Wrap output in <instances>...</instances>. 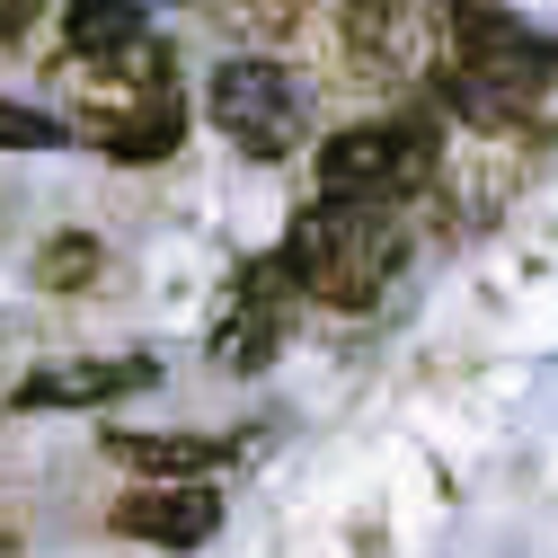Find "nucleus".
Wrapping results in <instances>:
<instances>
[{"mask_svg": "<svg viewBox=\"0 0 558 558\" xmlns=\"http://www.w3.org/2000/svg\"><path fill=\"white\" fill-rule=\"evenodd\" d=\"M62 89H72L89 143L124 169H143V160H169L186 143V98H178V62L160 36H133L116 53H72L62 62Z\"/></svg>", "mask_w": 558, "mask_h": 558, "instance_id": "1", "label": "nucleus"}, {"mask_svg": "<svg viewBox=\"0 0 558 558\" xmlns=\"http://www.w3.org/2000/svg\"><path fill=\"white\" fill-rule=\"evenodd\" d=\"M275 257H284L293 293H311L328 311H373L408 240H399V214H381V204H302Z\"/></svg>", "mask_w": 558, "mask_h": 558, "instance_id": "2", "label": "nucleus"}, {"mask_svg": "<svg viewBox=\"0 0 558 558\" xmlns=\"http://www.w3.org/2000/svg\"><path fill=\"white\" fill-rule=\"evenodd\" d=\"M444 169V133L435 116H381V124H345L319 143V204H381L399 214L408 195H426Z\"/></svg>", "mask_w": 558, "mask_h": 558, "instance_id": "3", "label": "nucleus"}, {"mask_svg": "<svg viewBox=\"0 0 558 558\" xmlns=\"http://www.w3.org/2000/svg\"><path fill=\"white\" fill-rule=\"evenodd\" d=\"M204 107H214V133L231 151H248V160L302 151V124H311V89L275 53H231L214 72V89H204Z\"/></svg>", "mask_w": 558, "mask_h": 558, "instance_id": "4", "label": "nucleus"}, {"mask_svg": "<svg viewBox=\"0 0 558 558\" xmlns=\"http://www.w3.org/2000/svg\"><path fill=\"white\" fill-rule=\"evenodd\" d=\"M345 53L355 72H416L444 53V0H345Z\"/></svg>", "mask_w": 558, "mask_h": 558, "instance_id": "5", "label": "nucleus"}, {"mask_svg": "<svg viewBox=\"0 0 558 558\" xmlns=\"http://www.w3.org/2000/svg\"><path fill=\"white\" fill-rule=\"evenodd\" d=\"M293 275H284V257H257L248 275H240V302H231V319L214 328V355L231 364V373H257L275 345H284V319H293Z\"/></svg>", "mask_w": 558, "mask_h": 558, "instance_id": "6", "label": "nucleus"}, {"mask_svg": "<svg viewBox=\"0 0 558 558\" xmlns=\"http://www.w3.org/2000/svg\"><path fill=\"white\" fill-rule=\"evenodd\" d=\"M107 523L143 549H204L222 532V497L214 487H133V497H116Z\"/></svg>", "mask_w": 558, "mask_h": 558, "instance_id": "7", "label": "nucleus"}, {"mask_svg": "<svg viewBox=\"0 0 558 558\" xmlns=\"http://www.w3.org/2000/svg\"><path fill=\"white\" fill-rule=\"evenodd\" d=\"M160 364L151 355H98V364H45L19 381V408H107V399H133L151 390Z\"/></svg>", "mask_w": 558, "mask_h": 558, "instance_id": "8", "label": "nucleus"}, {"mask_svg": "<svg viewBox=\"0 0 558 558\" xmlns=\"http://www.w3.org/2000/svg\"><path fill=\"white\" fill-rule=\"evenodd\" d=\"M107 452H116L124 470H143L151 487H178V478H195V470H222L240 444H231V435H107Z\"/></svg>", "mask_w": 558, "mask_h": 558, "instance_id": "9", "label": "nucleus"}, {"mask_svg": "<svg viewBox=\"0 0 558 558\" xmlns=\"http://www.w3.org/2000/svg\"><path fill=\"white\" fill-rule=\"evenodd\" d=\"M62 36H72V53H116L133 36H151V0H72Z\"/></svg>", "mask_w": 558, "mask_h": 558, "instance_id": "10", "label": "nucleus"}, {"mask_svg": "<svg viewBox=\"0 0 558 558\" xmlns=\"http://www.w3.org/2000/svg\"><path fill=\"white\" fill-rule=\"evenodd\" d=\"M98 266H107V248L89 231H53L45 257H36V284L45 293H81V284H98Z\"/></svg>", "mask_w": 558, "mask_h": 558, "instance_id": "11", "label": "nucleus"}, {"mask_svg": "<svg viewBox=\"0 0 558 558\" xmlns=\"http://www.w3.org/2000/svg\"><path fill=\"white\" fill-rule=\"evenodd\" d=\"M62 143H72L62 116H45L27 98H0V151H62Z\"/></svg>", "mask_w": 558, "mask_h": 558, "instance_id": "12", "label": "nucleus"}, {"mask_svg": "<svg viewBox=\"0 0 558 558\" xmlns=\"http://www.w3.org/2000/svg\"><path fill=\"white\" fill-rule=\"evenodd\" d=\"M248 19H257V36H284L302 19V0H248Z\"/></svg>", "mask_w": 558, "mask_h": 558, "instance_id": "13", "label": "nucleus"}, {"mask_svg": "<svg viewBox=\"0 0 558 558\" xmlns=\"http://www.w3.org/2000/svg\"><path fill=\"white\" fill-rule=\"evenodd\" d=\"M36 10H45V0H0V45H10V36H19Z\"/></svg>", "mask_w": 558, "mask_h": 558, "instance_id": "14", "label": "nucleus"}]
</instances>
